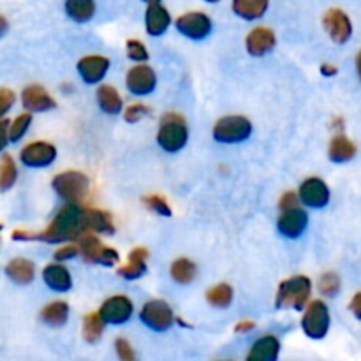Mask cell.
I'll return each instance as SVG.
<instances>
[{
    "label": "cell",
    "mask_w": 361,
    "mask_h": 361,
    "mask_svg": "<svg viewBox=\"0 0 361 361\" xmlns=\"http://www.w3.org/2000/svg\"><path fill=\"white\" fill-rule=\"evenodd\" d=\"M140 317L141 321L154 331L169 330L173 321H175L171 307H169V303H166L164 300H152V302L145 303L143 309H141Z\"/></svg>",
    "instance_id": "ba28073f"
},
{
    "label": "cell",
    "mask_w": 361,
    "mask_h": 361,
    "mask_svg": "<svg viewBox=\"0 0 361 361\" xmlns=\"http://www.w3.org/2000/svg\"><path fill=\"white\" fill-rule=\"evenodd\" d=\"M21 102H23L25 109L35 113L48 111V109H53L56 106L55 99L41 85H28L27 88H23V92H21Z\"/></svg>",
    "instance_id": "e0dca14e"
},
{
    "label": "cell",
    "mask_w": 361,
    "mask_h": 361,
    "mask_svg": "<svg viewBox=\"0 0 361 361\" xmlns=\"http://www.w3.org/2000/svg\"><path fill=\"white\" fill-rule=\"evenodd\" d=\"M97 102L102 111L108 113V115H118L123 108L122 97H120L116 88H113L111 85H101L99 87Z\"/></svg>",
    "instance_id": "d4e9b609"
},
{
    "label": "cell",
    "mask_w": 361,
    "mask_h": 361,
    "mask_svg": "<svg viewBox=\"0 0 361 361\" xmlns=\"http://www.w3.org/2000/svg\"><path fill=\"white\" fill-rule=\"evenodd\" d=\"M282 212L291 210V208H298V196L295 192H286L284 196L281 197V203H279Z\"/></svg>",
    "instance_id": "b9f144b4"
},
{
    "label": "cell",
    "mask_w": 361,
    "mask_h": 361,
    "mask_svg": "<svg viewBox=\"0 0 361 361\" xmlns=\"http://www.w3.org/2000/svg\"><path fill=\"white\" fill-rule=\"evenodd\" d=\"M20 159L27 168H46L55 162L56 148L48 141H34L21 150Z\"/></svg>",
    "instance_id": "8fae6325"
},
{
    "label": "cell",
    "mask_w": 361,
    "mask_h": 361,
    "mask_svg": "<svg viewBox=\"0 0 361 361\" xmlns=\"http://www.w3.org/2000/svg\"><path fill=\"white\" fill-rule=\"evenodd\" d=\"M171 277L178 284H189L196 277V264L187 257H180L171 264Z\"/></svg>",
    "instance_id": "f546056e"
},
{
    "label": "cell",
    "mask_w": 361,
    "mask_h": 361,
    "mask_svg": "<svg viewBox=\"0 0 361 361\" xmlns=\"http://www.w3.org/2000/svg\"><path fill=\"white\" fill-rule=\"evenodd\" d=\"M356 69H358V76L361 80V51L358 53V56H356Z\"/></svg>",
    "instance_id": "c3c4849f"
},
{
    "label": "cell",
    "mask_w": 361,
    "mask_h": 361,
    "mask_svg": "<svg viewBox=\"0 0 361 361\" xmlns=\"http://www.w3.org/2000/svg\"><path fill=\"white\" fill-rule=\"evenodd\" d=\"M83 229L85 233H113V217L109 212L97 208H83Z\"/></svg>",
    "instance_id": "44dd1931"
},
{
    "label": "cell",
    "mask_w": 361,
    "mask_h": 361,
    "mask_svg": "<svg viewBox=\"0 0 361 361\" xmlns=\"http://www.w3.org/2000/svg\"><path fill=\"white\" fill-rule=\"evenodd\" d=\"M145 25H147L148 34L154 35V37H159L171 25V14H169V11L161 2H152L147 6Z\"/></svg>",
    "instance_id": "d6986e66"
},
{
    "label": "cell",
    "mask_w": 361,
    "mask_h": 361,
    "mask_svg": "<svg viewBox=\"0 0 361 361\" xmlns=\"http://www.w3.org/2000/svg\"><path fill=\"white\" fill-rule=\"evenodd\" d=\"M41 319L49 326H62L69 319V305L66 302L48 303L41 310Z\"/></svg>",
    "instance_id": "83f0119b"
},
{
    "label": "cell",
    "mask_w": 361,
    "mask_h": 361,
    "mask_svg": "<svg viewBox=\"0 0 361 361\" xmlns=\"http://www.w3.org/2000/svg\"><path fill=\"white\" fill-rule=\"evenodd\" d=\"M51 187L67 204H80L87 197L90 189V180L81 171H62L53 178Z\"/></svg>",
    "instance_id": "277c9868"
},
{
    "label": "cell",
    "mask_w": 361,
    "mask_h": 361,
    "mask_svg": "<svg viewBox=\"0 0 361 361\" xmlns=\"http://www.w3.org/2000/svg\"><path fill=\"white\" fill-rule=\"evenodd\" d=\"M298 197L309 208H323L330 201V189H328V185L323 180L312 176V178H307L300 185Z\"/></svg>",
    "instance_id": "4fadbf2b"
},
{
    "label": "cell",
    "mask_w": 361,
    "mask_h": 361,
    "mask_svg": "<svg viewBox=\"0 0 361 361\" xmlns=\"http://www.w3.org/2000/svg\"><path fill=\"white\" fill-rule=\"evenodd\" d=\"M219 361H233V360H219Z\"/></svg>",
    "instance_id": "681fc988"
},
{
    "label": "cell",
    "mask_w": 361,
    "mask_h": 361,
    "mask_svg": "<svg viewBox=\"0 0 361 361\" xmlns=\"http://www.w3.org/2000/svg\"><path fill=\"white\" fill-rule=\"evenodd\" d=\"M148 113H150V108H148L147 104H143V102H134V104L127 106L126 111H123V118H126V122L129 123H136L140 122V120H143L145 116H148Z\"/></svg>",
    "instance_id": "8d00e7d4"
},
{
    "label": "cell",
    "mask_w": 361,
    "mask_h": 361,
    "mask_svg": "<svg viewBox=\"0 0 361 361\" xmlns=\"http://www.w3.org/2000/svg\"><path fill=\"white\" fill-rule=\"evenodd\" d=\"M127 90L134 95H148L155 90L157 76L148 66H136L127 73Z\"/></svg>",
    "instance_id": "9a60e30c"
},
{
    "label": "cell",
    "mask_w": 361,
    "mask_h": 361,
    "mask_svg": "<svg viewBox=\"0 0 361 361\" xmlns=\"http://www.w3.org/2000/svg\"><path fill=\"white\" fill-rule=\"evenodd\" d=\"M78 254H80V250H78V245H74V243H69V245H66V247H62V249L56 250L55 259L56 261L73 259V257H76Z\"/></svg>",
    "instance_id": "60d3db41"
},
{
    "label": "cell",
    "mask_w": 361,
    "mask_h": 361,
    "mask_svg": "<svg viewBox=\"0 0 361 361\" xmlns=\"http://www.w3.org/2000/svg\"><path fill=\"white\" fill-rule=\"evenodd\" d=\"M143 204L148 208V210L155 212L157 215H162V217H171L173 212L171 207H169L168 201L162 196H157V194H152V196L143 197Z\"/></svg>",
    "instance_id": "e575fe53"
},
{
    "label": "cell",
    "mask_w": 361,
    "mask_h": 361,
    "mask_svg": "<svg viewBox=\"0 0 361 361\" xmlns=\"http://www.w3.org/2000/svg\"><path fill=\"white\" fill-rule=\"evenodd\" d=\"M328 154H330V159L334 162H348L356 155V147L348 136L338 134V136H335L331 140Z\"/></svg>",
    "instance_id": "484cf974"
},
{
    "label": "cell",
    "mask_w": 361,
    "mask_h": 361,
    "mask_svg": "<svg viewBox=\"0 0 361 361\" xmlns=\"http://www.w3.org/2000/svg\"><path fill=\"white\" fill-rule=\"evenodd\" d=\"M275 34L268 27H256L245 39L247 51L252 56H263L275 48Z\"/></svg>",
    "instance_id": "ac0fdd59"
},
{
    "label": "cell",
    "mask_w": 361,
    "mask_h": 361,
    "mask_svg": "<svg viewBox=\"0 0 361 361\" xmlns=\"http://www.w3.org/2000/svg\"><path fill=\"white\" fill-rule=\"evenodd\" d=\"M302 328L303 334L314 341H321L326 337L328 330H330V310H328L326 303L321 300L310 302L303 314Z\"/></svg>",
    "instance_id": "52a82bcc"
},
{
    "label": "cell",
    "mask_w": 361,
    "mask_h": 361,
    "mask_svg": "<svg viewBox=\"0 0 361 361\" xmlns=\"http://www.w3.org/2000/svg\"><path fill=\"white\" fill-rule=\"evenodd\" d=\"M252 134V123L240 115H229L217 120L214 127V137L219 143H242Z\"/></svg>",
    "instance_id": "5b68a950"
},
{
    "label": "cell",
    "mask_w": 361,
    "mask_h": 361,
    "mask_svg": "<svg viewBox=\"0 0 361 361\" xmlns=\"http://www.w3.org/2000/svg\"><path fill=\"white\" fill-rule=\"evenodd\" d=\"M6 30H7V20L4 16H0V37L6 34Z\"/></svg>",
    "instance_id": "7dc6e473"
},
{
    "label": "cell",
    "mask_w": 361,
    "mask_h": 361,
    "mask_svg": "<svg viewBox=\"0 0 361 361\" xmlns=\"http://www.w3.org/2000/svg\"><path fill=\"white\" fill-rule=\"evenodd\" d=\"M16 162L11 155L4 154L2 159H0V190H9L16 183Z\"/></svg>",
    "instance_id": "4dcf8cb0"
},
{
    "label": "cell",
    "mask_w": 361,
    "mask_h": 361,
    "mask_svg": "<svg viewBox=\"0 0 361 361\" xmlns=\"http://www.w3.org/2000/svg\"><path fill=\"white\" fill-rule=\"evenodd\" d=\"M9 143V120H0V152Z\"/></svg>",
    "instance_id": "7bdbcfd3"
},
{
    "label": "cell",
    "mask_w": 361,
    "mask_h": 361,
    "mask_svg": "<svg viewBox=\"0 0 361 361\" xmlns=\"http://www.w3.org/2000/svg\"><path fill=\"white\" fill-rule=\"evenodd\" d=\"M310 291H312V284H310L309 277H305V275L289 277L282 281L281 286H279L275 305L279 309L303 310L310 298Z\"/></svg>",
    "instance_id": "7a4b0ae2"
},
{
    "label": "cell",
    "mask_w": 361,
    "mask_h": 361,
    "mask_svg": "<svg viewBox=\"0 0 361 361\" xmlns=\"http://www.w3.org/2000/svg\"><path fill=\"white\" fill-rule=\"evenodd\" d=\"M176 28H178L180 34L192 39V41H203L212 32V20L208 18V14L200 13V11L185 13L176 20Z\"/></svg>",
    "instance_id": "30bf717a"
},
{
    "label": "cell",
    "mask_w": 361,
    "mask_h": 361,
    "mask_svg": "<svg viewBox=\"0 0 361 361\" xmlns=\"http://www.w3.org/2000/svg\"><path fill=\"white\" fill-rule=\"evenodd\" d=\"M42 281L46 282L49 289L56 293H67L73 288V277H71L69 270L62 264H46L42 270Z\"/></svg>",
    "instance_id": "7402d4cb"
},
{
    "label": "cell",
    "mask_w": 361,
    "mask_h": 361,
    "mask_svg": "<svg viewBox=\"0 0 361 361\" xmlns=\"http://www.w3.org/2000/svg\"><path fill=\"white\" fill-rule=\"evenodd\" d=\"M321 73H323L324 76H334V74H337V67L331 66V63H323V66H321Z\"/></svg>",
    "instance_id": "f6af8a7d"
},
{
    "label": "cell",
    "mask_w": 361,
    "mask_h": 361,
    "mask_svg": "<svg viewBox=\"0 0 361 361\" xmlns=\"http://www.w3.org/2000/svg\"><path fill=\"white\" fill-rule=\"evenodd\" d=\"M0 229H2V226H0Z\"/></svg>",
    "instance_id": "f907efd6"
},
{
    "label": "cell",
    "mask_w": 361,
    "mask_h": 361,
    "mask_svg": "<svg viewBox=\"0 0 361 361\" xmlns=\"http://www.w3.org/2000/svg\"><path fill=\"white\" fill-rule=\"evenodd\" d=\"M80 245L78 250L83 256L85 261L95 264H104V267H115L120 261L118 252L113 247L102 245L101 240L94 235V233H85L80 236Z\"/></svg>",
    "instance_id": "8992f818"
},
{
    "label": "cell",
    "mask_w": 361,
    "mask_h": 361,
    "mask_svg": "<svg viewBox=\"0 0 361 361\" xmlns=\"http://www.w3.org/2000/svg\"><path fill=\"white\" fill-rule=\"evenodd\" d=\"M14 99H16V95H14L13 90H9V88H0V120L13 108Z\"/></svg>",
    "instance_id": "ab89813d"
},
{
    "label": "cell",
    "mask_w": 361,
    "mask_h": 361,
    "mask_svg": "<svg viewBox=\"0 0 361 361\" xmlns=\"http://www.w3.org/2000/svg\"><path fill=\"white\" fill-rule=\"evenodd\" d=\"M32 123V115L30 113H23V115L16 116L13 120V123H9V141L11 143H16L21 137L27 134L28 127Z\"/></svg>",
    "instance_id": "836d02e7"
},
{
    "label": "cell",
    "mask_w": 361,
    "mask_h": 361,
    "mask_svg": "<svg viewBox=\"0 0 361 361\" xmlns=\"http://www.w3.org/2000/svg\"><path fill=\"white\" fill-rule=\"evenodd\" d=\"M109 69V60L102 55H88L78 62V73L88 85L101 83Z\"/></svg>",
    "instance_id": "2e32d148"
},
{
    "label": "cell",
    "mask_w": 361,
    "mask_h": 361,
    "mask_svg": "<svg viewBox=\"0 0 361 361\" xmlns=\"http://www.w3.org/2000/svg\"><path fill=\"white\" fill-rule=\"evenodd\" d=\"M252 328H254V323H249V321H243V323L236 324L235 330L236 331H249V330H252Z\"/></svg>",
    "instance_id": "bcb514c9"
},
{
    "label": "cell",
    "mask_w": 361,
    "mask_h": 361,
    "mask_svg": "<svg viewBox=\"0 0 361 361\" xmlns=\"http://www.w3.org/2000/svg\"><path fill=\"white\" fill-rule=\"evenodd\" d=\"M134 305L126 295H116L106 300L101 305L99 316H101L102 323L113 324V326H120V324L127 323L133 317Z\"/></svg>",
    "instance_id": "9c48e42d"
},
{
    "label": "cell",
    "mask_w": 361,
    "mask_h": 361,
    "mask_svg": "<svg viewBox=\"0 0 361 361\" xmlns=\"http://www.w3.org/2000/svg\"><path fill=\"white\" fill-rule=\"evenodd\" d=\"M102 331H104V323H102L99 312L87 314L83 319V337L88 344H95L101 338Z\"/></svg>",
    "instance_id": "1f68e13d"
},
{
    "label": "cell",
    "mask_w": 361,
    "mask_h": 361,
    "mask_svg": "<svg viewBox=\"0 0 361 361\" xmlns=\"http://www.w3.org/2000/svg\"><path fill=\"white\" fill-rule=\"evenodd\" d=\"M6 275L14 284H30L35 277V267L32 261L23 259V257H16V259L7 263Z\"/></svg>",
    "instance_id": "cb8c5ba5"
},
{
    "label": "cell",
    "mask_w": 361,
    "mask_h": 361,
    "mask_svg": "<svg viewBox=\"0 0 361 361\" xmlns=\"http://www.w3.org/2000/svg\"><path fill=\"white\" fill-rule=\"evenodd\" d=\"M187 140H189V129H187L185 118L180 113H166L161 118L157 133V141L162 150L176 154L185 147Z\"/></svg>",
    "instance_id": "3957f363"
},
{
    "label": "cell",
    "mask_w": 361,
    "mask_h": 361,
    "mask_svg": "<svg viewBox=\"0 0 361 361\" xmlns=\"http://www.w3.org/2000/svg\"><path fill=\"white\" fill-rule=\"evenodd\" d=\"M279 355H281L279 338L274 335H264L254 342L245 361H277Z\"/></svg>",
    "instance_id": "ffe728a7"
},
{
    "label": "cell",
    "mask_w": 361,
    "mask_h": 361,
    "mask_svg": "<svg viewBox=\"0 0 361 361\" xmlns=\"http://www.w3.org/2000/svg\"><path fill=\"white\" fill-rule=\"evenodd\" d=\"M85 235L83 229V207L80 204H66L60 208L56 217L49 222L44 231H25L16 229L13 231V238L20 242H48L60 243L69 240H80Z\"/></svg>",
    "instance_id": "6da1fadb"
},
{
    "label": "cell",
    "mask_w": 361,
    "mask_h": 361,
    "mask_svg": "<svg viewBox=\"0 0 361 361\" xmlns=\"http://www.w3.org/2000/svg\"><path fill=\"white\" fill-rule=\"evenodd\" d=\"M268 9L267 0H235L233 2V11L236 16L243 20H257L263 16Z\"/></svg>",
    "instance_id": "4316f807"
},
{
    "label": "cell",
    "mask_w": 361,
    "mask_h": 361,
    "mask_svg": "<svg viewBox=\"0 0 361 361\" xmlns=\"http://www.w3.org/2000/svg\"><path fill=\"white\" fill-rule=\"evenodd\" d=\"M323 25L326 28V32L330 34V37L334 39L337 44H344V42L349 41L353 34V25L351 20H349L348 14L342 9H334L328 11L323 18Z\"/></svg>",
    "instance_id": "7c38bea8"
},
{
    "label": "cell",
    "mask_w": 361,
    "mask_h": 361,
    "mask_svg": "<svg viewBox=\"0 0 361 361\" xmlns=\"http://www.w3.org/2000/svg\"><path fill=\"white\" fill-rule=\"evenodd\" d=\"M66 13L69 14V18H73L74 21L85 23V21L94 18L95 4L92 2V0H67Z\"/></svg>",
    "instance_id": "f1b7e54d"
},
{
    "label": "cell",
    "mask_w": 361,
    "mask_h": 361,
    "mask_svg": "<svg viewBox=\"0 0 361 361\" xmlns=\"http://www.w3.org/2000/svg\"><path fill=\"white\" fill-rule=\"evenodd\" d=\"M147 259H148V250L145 247H137L133 249L129 254V261L123 267L116 270L120 277L127 279V281H136V279L143 277L147 271Z\"/></svg>",
    "instance_id": "603a6c76"
},
{
    "label": "cell",
    "mask_w": 361,
    "mask_h": 361,
    "mask_svg": "<svg viewBox=\"0 0 361 361\" xmlns=\"http://www.w3.org/2000/svg\"><path fill=\"white\" fill-rule=\"evenodd\" d=\"M307 226H309V215L303 212L302 208H291V210L282 212L281 217L277 221L279 233L286 238H300L305 233Z\"/></svg>",
    "instance_id": "5bb4252c"
},
{
    "label": "cell",
    "mask_w": 361,
    "mask_h": 361,
    "mask_svg": "<svg viewBox=\"0 0 361 361\" xmlns=\"http://www.w3.org/2000/svg\"><path fill=\"white\" fill-rule=\"evenodd\" d=\"M319 291L324 296H335L341 291V279L334 271H326L319 279Z\"/></svg>",
    "instance_id": "d590c367"
},
{
    "label": "cell",
    "mask_w": 361,
    "mask_h": 361,
    "mask_svg": "<svg viewBox=\"0 0 361 361\" xmlns=\"http://www.w3.org/2000/svg\"><path fill=\"white\" fill-rule=\"evenodd\" d=\"M115 351L120 361H137L133 345H130L129 341H126L123 337L116 338L115 341Z\"/></svg>",
    "instance_id": "f35d334b"
},
{
    "label": "cell",
    "mask_w": 361,
    "mask_h": 361,
    "mask_svg": "<svg viewBox=\"0 0 361 361\" xmlns=\"http://www.w3.org/2000/svg\"><path fill=\"white\" fill-rule=\"evenodd\" d=\"M349 310H351L358 319H361V293H356V295L353 296L351 303H349Z\"/></svg>",
    "instance_id": "ee69618b"
},
{
    "label": "cell",
    "mask_w": 361,
    "mask_h": 361,
    "mask_svg": "<svg viewBox=\"0 0 361 361\" xmlns=\"http://www.w3.org/2000/svg\"><path fill=\"white\" fill-rule=\"evenodd\" d=\"M207 300L210 305L219 307V309H226L233 302V288L229 284H217L215 288L208 289Z\"/></svg>",
    "instance_id": "d6a6232c"
},
{
    "label": "cell",
    "mask_w": 361,
    "mask_h": 361,
    "mask_svg": "<svg viewBox=\"0 0 361 361\" xmlns=\"http://www.w3.org/2000/svg\"><path fill=\"white\" fill-rule=\"evenodd\" d=\"M127 55L130 60H136V62H145L148 60V49L145 48V44L137 39H129L127 41Z\"/></svg>",
    "instance_id": "74e56055"
}]
</instances>
